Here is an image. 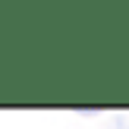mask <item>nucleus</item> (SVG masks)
I'll return each instance as SVG.
<instances>
[{"mask_svg":"<svg viewBox=\"0 0 129 129\" xmlns=\"http://www.w3.org/2000/svg\"><path fill=\"white\" fill-rule=\"evenodd\" d=\"M110 129H129V120L126 117H113L110 120Z\"/></svg>","mask_w":129,"mask_h":129,"instance_id":"1","label":"nucleus"}]
</instances>
